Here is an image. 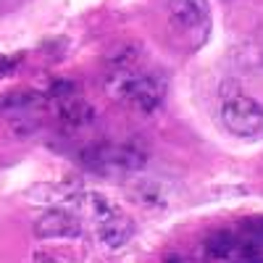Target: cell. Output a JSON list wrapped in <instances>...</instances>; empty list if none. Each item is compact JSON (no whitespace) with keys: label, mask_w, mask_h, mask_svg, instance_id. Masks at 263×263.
<instances>
[{"label":"cell","mask_w":263,"mask_h":263,"mask_svg":"<svg viewBox=\"0 0 263 263\" xmlns=\"http://www.w3.org/2000/svg\"><path fill=\"white\" fill-rule=\"evenodd\" d=\"M168 24L179 37H192V48H197L211 27L208 0H168Z\"/></svg>","instance_id":"obj_4"},{"label":"cell","mask_w":263,"mask_h":263,"mask_svg":"<svg viewBox=\"0 0 263 263\" xmlns=\"http://www.w3.org/2000/svg\"><path fill=\"white\" fill-rule=\"evenodd\" d=\"M58 105V121L66 126V129H84L95 121V105L87 103L84 98H79L77 92L66 95V98H58L55 100Z\"/></svg>","instance_id":"obj_7"},{"label":"cell","mask_w":263,"mask_h":263,"mask_svg":"<svg viewBox=\"0 0 263 263\" xmlns=\"http://www.w3.org/2000/svg\"><path fill=\"white\" fill-rule=\"evenodd\" d=\"M42 105V95L34 90H13L3 98V111H18V114H27L32 108Z\"/></svg>","instance_id":"obj_10"},{"label":"cell","mask_w":263,"mask_h":263,"mask_svg":"<svg viewBox=\"0 0 263 263\" xmlns=\"http://www.w3.org/2000/svg\"><path fill=\"white\" fill-rule=\"evenodd\" d=\"M37 129H40V119H34V116H18V119L11 121V132L16 137H21V140L34 135Z\"/></svg>","instance_id":"obj_12"},{"label":"cell","mask_w":263,"mask_h":263,"mask_svg":"<svg viewBox=\"0 0 263 263\" xmlns=\"http://www.w3.org/2000/svg\"><path fill=\"white\" fill-rule=\"evenodd\" d=\"M34 234L37 239H77L82 234V221H79V216L69 211L53 208L37 218Z\"/></svg>","instance_id":"obj_6"},{"label":"cell","mask_w":263,"mask_h":263,"mask_svg":"<svg viewBox=\"0 0 263 263\" xmlns=\"http://www.w3.org/2000/svg\"><path fill=\"white\" fill-rule=\"evenodd\" d=\"M13 66H16V61H8L6 55H0V77H6L8 71H13Z\"/></svg>","instance_id":"obj_13"},{"label":"cell","mask_w":263,"mask_h":263,"mask_svg":"<svg viewBox=\"0 0 263 263\" xmlns=\"http://www.w3.org/2000/svg\"><path fill=\"white\" fill-rule=\"evenodd\" d=\"M218 116L234 137H258L263 132V105L239 90L221 95Z\"/></svg>","instance_id":"obj_2"},{"label":"cell","mask_w":263,"mask_h":263,"mask_svg":"<svg viewBox=\"0 0 263 263\" xmlns=\"http://www.w3.org/2000/svg\"><path fill=\"white\" fill-rule=\"evenodd\" d=\"M82 166L98 171V174H132V171H140L145 168L147 156L142 150H137L135 145H92L82 150L79 156Z\"/></svg>","instance_id":"obj_3"},{"label":"cell","mask_w":263,"mask_h":263,"mask_svg":"<svg viewBox=\"0 0 263 263\" xmlns=\"http://www.w3.org/2000/svg\"><path fill=\"white\" fill-rule=\"evenodd\" d=\"M92 227H95L98 242L105 250H121L132 242V237H135V221H132L121 208L114 211L111 216L100 218V221H95Z\"/></svg>","instance_id":"obj_5"},{"label":"cell","mask_w":263,"mask_h":263,"mask_svg":"<svg viewBox=\"0 0 263 263\" xmlns=\"http://www.w3.org/2000/svg\"><path fill=\"white\" fill-rule=\"evenodd\" d=\"M239 237H242L248 245L263 250V218H248V221L242 224V232H239Z\"/></svg>","instance_id":"obj_11"},{"label":"cell","mask_w":263,"mask_h":263,"mask_svg":"<svg viewBox=\"0 0 263 263\" xmlns=\"http://www.w3.org/2000/svg\"><path fill=\"white\" fill-rule=\"evenodd\" d=\"M142 61V48L137 42H119V45L105 55L108 69H137Z\"/></svg>","instance_id":"obj_8"},{"label":"cell","mask_w":263,"mask_h":263,"mask_svg":"<svg viewBox=\"0 0 263 263\" xmlns=\"http://www.w3.org/2000/svg\"><path fill=\"white\" fill-rule=\"evenodd\" d=\"M103 90L114 103L137 114H156L166 100L168 79L158 71L137 69H108L103 79Z\"/></svg>","instance_id":"obj_1"},{"label":"cell","mask_w":263,"mask_h":263,"mask_svg":"<svg viewBox=\"0 0 263 263\" xmlns=\"http://www.w3.org/2000/svg\"><path fill=\"white\" fill-rule=\"evenodd\" d=\"M132 195L140 200V205L145 208H166V195H163V187L153 179H142L132 187Z\"/></svg>","instance_id":"obj_9"}]
</instances>
